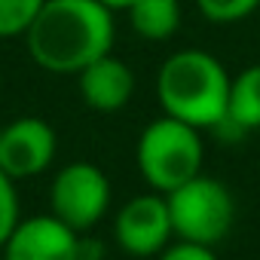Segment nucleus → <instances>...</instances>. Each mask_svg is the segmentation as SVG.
Masks as SVG:
<instances>
[{
  "instance_id": "1",
  "label": "nucleus",
  "mask_w": 260,
  "mask_h": 260,
  "mask_svg": "<svg viewBox=\"0 0 260 260\" xmlns=\"http://www.w3.org/2000/svg\"><path fill=\"white\" fill-rule=\"evenodd\" d=\"M113 10L98 0H46L25 31L28 55L49 74H80L95 58L113 52Z\"/></svg>"
},
{
  "instance_id": "2",
  "label": "nucleus",
  "mask_w": 260,
  "mask_h": 260,
  "mask_svg": "<svg viewBox=\"0 0 260 260\" xmlns=\"http://www.w3.org/2000/svg\"><path fill=\"white\" fill-rule=\"evenodd\" d=\"M230 74L205 49L172 52L156 74V101L166 116L193 128H220L230 101Z\"/></svg>"
},
{
  "instance_id": "3",
  "label": "nucleus",
  "mask_w": 260,
  "mask_h": 260,
  "mask_svg": "<svg viewBox=\"0 0 260 260\" xmlns=\"http://www.w3.org/2000/svg\"><path fill=\"white\" fill-rule=\"evenodd\" d=\"M202 159H205V147L199 128L175 116L162 113L159 119L147 122L144 132L138 135V147H135L138 172L147 181V187L162 196L187 184L190 178L202 175Z\"/></svg>"
},
{
  "instance_id": "4",
  "label": "nucleus",
  "mask_w": 260,
  "mask_h": 260,
  "mask_svg": "<svg viewBox=\"0 0 260 260\" xmlns=\"http://www.w3.org/2000/svg\"><path fill=\"white\" fill-rule=\"evenodd\" d=\"M175 239L214 248L223 242L236 223V199L230 187L217 178L196 175L187 184L166 193Z\"/></svg>"
},
{
  "instance_id": "5",
  "label": "nucleus",
  "mask_w": 260,
  "mask_h": 260,
  "mask_svg": "<svg viewBox=\"0 0 260 260\" xmlns=\"http://www.w3.org/2000/svg\"><path fill=\"white\" fill-rule=\"evenodd\" d=\"M49 208L77 233H89L110 208V178L95 162L77 159L55 172L49 187Z\"/></svg>"
},
{
  "instance_id": "6",
  "label": "nucleus",
  "mask_w": 260,
  "mask_h": 260,
  "mask_svg": "<svg viewBox=\"0 0 260 260\" xmlns=\"http://www.w3.org/2000/svg\"><path fill=\"white\" fill-rule=\"evenodd\" d=\"M172 214L169 202L162 193H144L132 196L128 202L119 205L113 217V239L128 257H156L169 242H172Z\"/></svg>"
},
{
  "instance_id": "7",
  "label": "nucleus",
  "mask_w": 260,
  "mask_h": 260,
  "mask_svg": "<svg viewBox=\"0 0 260 260\" xmlns=\"http://www.w3.org/2000/svg\"><path fill=\"white\" fill-rule=\"evenodd\" d=\"M55 128L40 116H19L0 125V169L13 181H28L46 172L55 159Z\"/></svg>"
},
{
  "instance_id": "8",
  "label": "nucleus",
  "mask_w": 260,
  "mask_h": 260,
  "mask_svg": "<svg viewBox=\"0 0 260 260\" xmlns=\"http://www.w3.org/2000/svg\"><path fill=\"white\" fill-rule=\"evenodd\" d=\"M77 239L80 233L71 230L64 220L49 214L22 217L10 233L7 245L0 248L4 260H77Z\"/></svg>"
},
{
  "instance_id": "9",
  "label": "nucleus",
  "mask_w": 260,
  "mask_h": 260,
  "mask_svg": "<svg viewBox=\"0 0 260 260\" xmlns=\"http://www.w3.org/2000/svg\"><path fill=\"white\" fill-rule=\"evenodd\" d=\"M77 89L86 107L98 113H116L135 95V71L113 52H107L77 74Z\"/></svg>"
},
{
  "instance_id": "10",
  "label": "nucleus",
  "mask_w": 260,
  "mask_h": 260,
  "mask_svg": "<svg viewBox=\"0 0 260 260\" xmlns=\"http://www.w3.org/2000/svg\"><path fill=\"white\" fill-rule=\"evenodd\" d=\"M223 125H230L236 135L260 128V64H251L230 80V101L220 128Z\"/></svg>"
},
{
  "instance_id": "11",
  "label": "nucleus",
  "mask_w": 260,
  "mask_h": 260,
  "mask_svg": "<svg viewBox=\"0 0 260 260\" xmlns=\"http://www.w3.org/2000/svg\"><path fill=\"white\" fill-rule=\"evenodd\" d=\"M132 31L150 43L172 40L181 28V4L178 0H135L125 10Z\"/></svg>"
},
{
  "instance_id": "12",
  "label": "nucleus",
  "mask_w": 260,
  "mask_h": 260,
  "mask_svg": "<svg viewBox=\"0 0 260 260\" xmlns=\"http://www.w3.org/2000/svg\"><path fill=\"white\" fill-rule=\"evenodd\" d=\"M46 0H0V40L25 37Z\"/></svg>"
},
{
  "instance_id": "13",
  "label": "nucleus",
  "mask_w": 260,
  "mask_h": 260,
  "mask_svg": "<svg viewBox=\"0 0 260 260\" xmlns=\"http://www.w3.org/2000/svg\"><path fill=\"white\" fill-rule=\"evenodd\" d=\"M257 7H260V0H196V10L202 13V19H208L214 25L242 22V19L254 16Z\"/></svg>"
},
{
  "instance_id": "14",
  "label": "nucleus",
  "mask_w": 260,
  "mask_h": 260,
  "mask_svg": "<svg viewBox=\"0 0 260 260\" xmlns=\"http://www.w3.org/2000/svg\"><path fill=\"white\" fill-rule=\"evenodd\" d=\"M19 220H22V205H19L16 181L0 169V248L7 245V239H10V233L16 230Z\"/></svg>"
},
{
  "instance_id": "15",
  "label": "nucleus",
  "mask_w": 260,
  "mask_h": 260,
  "mask_svg": "<svg viewBox=\"0 0 260 260\" xmlns=\"http://www.w3.org/2000/svg\"><path fill=\"white\" fill-rule=\"evenodd\" d=\"M156 260H220V257H217L214 248H208V245H196V242L178 239V242H169V245L156 254Z\"/></svg>"
},
{
  "instance_id": "16",
  "label": "nucleus",
  "mask_w": 260,
  "mask_h": 260,
  "mask_svg": "<svg viewBox=\"0 0 260 260\" xmlns=\"http://www.w3.org/2000/svg\"><path fill=\"white\" fill-rule=\"evenodd\" d=\"M104 242L98 236H89V233H80L77 239V260H107L104 257Z\"/></svg>"
},
{
  "instance_id": "17",
  "label": "nucleus",
  "mask_w": 260,
  "mask_h": 260,
  "mask_svg": "<svg viewBox=\"0 0 260 260\" xmlns=\"http://www.w3.org/2000/svg\"><path fill=\"white\" fill-rule=\"evenodd\" d=\"M98 4H104L107 10H113V13H125L128 7L135 4V0H98Z\"/></svg>"
},
{
  "instance_id": "18",
  "label": "nucleus",
  "mask_w": 260,
  "mask_h": 260,
  "mask_svg": "<svg viewBox=\"0 0 260 260\" xmlns=\"http://www.w3.org/2000/svg\"><path fill=\"white\" fill-rule=\"evenodd\" d=\"M0 83H4V77H0Z\"/></svg>"
},
{
  "instance_id": "19",
  "label": "nucleus",
  "mask_w": 260,
  "mask_h": 260,
  "mask_svg": "<svg viewBox=\"0 0 260 260\" xmlns=\"http://www.w3.org/2000/svg\"><path fill=\"white\" fill-rule=\"evenodd\" d=\"M0 260H4V257H0Z\"/></svg>"
}]
</instances>
